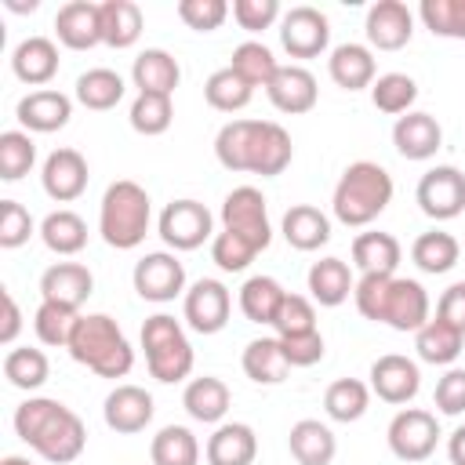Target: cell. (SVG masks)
<instances>
[{
    "mask_svg": "<svg viewBox=\"0 0 465 465\" xmlns=\"http://www.w3.org/2000/svg\"><path fill=\"white\" fill-rule=\"evenodd\" d=\"M214 156L225 171L276 178L287 171L294 145L276 120H229L214 134Z\"/></svg>",
    "mask_w": 465,
    "mask_h": 465,
    "instance_id": "6da1fadb",
    "label": "cell"
},
{
    "mask_svg": "<svg viewBox=\"0 0 465 465\" xmlns=\"http://www.w3.org/2000/svg\"><path fill=\"white\" fill-rule=\"evenodd\" d=\"M15 432L22 443H29L44 461L69 465L87 447V429L76 411L51 396H29L15 411Z\"/></svg>",
    "mask_w": 465,
    "mask_h": 465,
    "instance_id": "7a4b0ae2",
    "label": "cell"
},
{
    "mask_svg": "<svg viewBox=\"0 0 465 465\" xmlns=\"http://www.w3.org/2000/svg\"><path fill=\"white\" fill-rule=\"evenodd\" d=\"M389 203H392V174L374 160L349 163L331 193V211L349 229L371 225Z\"/></svg>",
    "mask_w": 465,
    "mask_h": 465,
    "instance_id": "3957f363",
    "label": "cell"
},
{
    "mask_svg": "<svg viewBox=\"0 0 465 465\" xmlns=\"http://www.w3.org/2000/svg\"><path fill=\"white\" fill-rule=\"evenodd\" d=\"M65 349H69V356L76 363H84L98 378H127V371L134 367V349H131L127 334L105 312L80 316Z\"/></svg>",
    "mask_w": 465,
    "mask_h": 465,
    "instance_id": "277c9868",
    "label": "cell"
},
{
    "mask_svg": "<svg viewBox=\"0 0 465 465\" xmlns=\"http://www.w3.org/2000/svg\"><path fill=\"white\" fill-rule=\"evenodd\" d=\"M149 222H153V200L138 182L120 178L105 189L98 207V232L109 247L134 251L149 232Z\"/></svg>",
    "mask_w": 465,
    "mask_h": 465,
    "instance_id": "5b68a950",
    "label": "cell"
},
{
    "mask_svg": "<svg viewBox=\"0 0 465 465\" xmlns=\"http://www.w3.org/2000/svg\"><path fill=\"white\" fill-rule=\"evenodd\" d=\"M142 349H145V367L156 381L174 385L193 374V345L182 331V323L167 312H156L142 323Z\"/></svg>",
    "mask_w": 465,
    "mask_h": 465,
    "instance_id": "8992f818",
    "label": "cell"
},
{
    "mask_svg": "<svg viewBox=\"0 0 465 465\" xmlns=\"http://www.w3.org/2000/svg\"><path fill=\"white\" fill-rule=\"evenodd\" d=\"M156 232L171 251H196L214 240V218L200 200H171L156 218Z\"/></svg>",
    "mask_w": 465,
    "mask_h": 465,
    "instance_id": "52a82bcc",
    "label": "cell"
},
{
    "mask_svg": "<svg viewBox=\"0 0 465 465\" xmlns=\"http://www.w3.org/2000/svg\"><path fill=\"white\" fill-rule=\"evenodd\" d=\"M222 229L243 236L254 251H265L272 243V225H269V211H265V196L254 185H236L225 200H222Z\"/></svg>",
    "mask_w": 465,
    "mask_h": 465,
    "instance_id": "ba28073f",
    "label": "cell"
},
{
    "mask_svg": "<svg viewBox=\"0 0 465 465\" xmlns=\"http://www.w3.org/2000/svg\"><path fill=\"white\" fill-rule=\"evenodd\" d=\"M389 450L400 458V461H425L432 458L436 443H440V421L432 411H421V407H403L396 411V418L389 421Z\"/></svg>",
    "mask_w": 465,
    "mask_h": 465,
    "instance_id": "9c48e42d",
    "label": "cell"
},
{
    "mask_svg": "<svg viewBox=\"0 0 465 465\" xmlns=\"http://www.w3.org/2000/svg\"><path fill=\"white\" fill-rule=\"evenodd\" d=\"M131 283H134L138 298L163 305V302H174L178 294H185V265L171 251H149L145 258L134 262Z\"/></svg>",
    "mask_w": 465,
    "mask_h": 465,
    "instance_id": "30bf717a",
    "label": "cell"
},
{
    "mask_svg": "<svg viewBox=\"0 0 465 465\" xmlns=\"http://www.w3.org/2000/svg\"><path fill=\"white\" fill-rule=\"evenodd\" d=\"M414 200H418L421 214H429L432 222H450L465 211V174L450 163H440L421 174Z\"/></svg>",
    "mask_w": 465,
    "mask_h": 465,
    "instance_id": "8fae6325",
    "label": "cell"
},
{
    "mask_svg": "<svg viewBox=\"0 0 465 465\" xmlns=\"http://www.w3.org/2000/svg\"><path fill=\"white\" fill-rule=\"evenodd\" d=\"M280 44L291 58H316L331 47V22L320 7L298 4L280 18Z\"/></svg>",
    "mask_w": 465,
    "mask_h": 465,
    "instance_id": "7c38bea8",
    "label": "cell"
},
{
    "mask_svg": "<svg viewBox=\"0 0 465 465\" xmlns=\"http://www.w3.org/2000/svg\"><path fill=\"white\" fill-rule=\"evenodd\" d=\"M182 312H185V323L196 331V334H218L225 323H229V312H232V294L222 280H196L185 294H182Z\"/></svg>",
    "mask_w": 465,
    "mask_h": 465,
    "instance_id": "4fadbf2b",
    "label": "cell"
},
{
    "mask_svg": "<svg viewBox=\"0 0 465 465\" xmlns=\"http://www.w3.org/2000/svg\"><path fill=\"white\" fill-rule=\"evenodd\" d=\"M87 178H91V171H87L84 153H76V149H69V145L54 149V153L44 160V167H40V185H44V193H47L54 203H73L76 196H84Z\"/></svg>",
    "mask_w": 465,
    "mask_h": 465,
    "instance_id": "5bb4252c",
    "label": "cell"
},
{
    "mask_svg": "<svg viewBox=\"0 0 465 465\" xmlns=\"http://www.w3.org/2000/svg\"><path fill=\"white\" fill-rule=\"evenodd\" d=\"M429 294L418 280L411 276H392L389 291H385V309H381V323L392 331H421L429 323Z\"/></svg>",
    "mask_w": 465,
    "mask_h": 465,
    "instance_id": "9a60e30c",
    "label": "cell"
},
{
    "mask_svg": "<svg viewBox=\"0 0 465 465\" xmlns=\"http://www.w3.org/2000/svg\"><path fill=\"white\" fill-rule=\"evenodd\" d=\"M421 389V371L411 356L400 352H385L371 363V392L385 403H411Z\"/></svg>",
    "mask_w": 465,
    "mask_h": 465,
    "instance_id": "2e32d148",
    "label": "cell"
},
{
    "mask_svg": "<svg viewBox=\"0 0 465 465\" xmlns=\"http://www.w3.org/2000/svg\"><path fill=\"white\" fill-rule=\"evenodd\" d=\"M367 44L378 51H400L411 44L414 36V15L403 0H378L367 7V22H363Z\"/></svg>",
    "mask_w": 465,
    "mask_h": 465,
    "instance_id": "e0dca14e",
    "label": "cell"
},
{
    "mask_svg": "<svg viewBox=\"0 0 465 465\" xmlns=\"http://www.w3.org/2000/svg\"><path fill=\"white\" fill-rule=\"evenodd\" d=\"M15 116L25 131L33 134H51V131H62L73 116V98L54 91V87H40V91H29L25 98H18L15 105Z\"/></svg>",
    "mask_w": 465,
    "mask_h": 465,
    "instance_id": "ac0fdd59",
    "label": "cell"
},
{
    "mask_svg": "<svg viewBox=\"0 0 465 465\" xmlns=\"http://www.w3.org/2000/svg\"><path fill=\"white\" fill-rule=\"evenodd\" d=\"M392 145L403 160H432L443 145V127L432 113L411 109L392 124Z\"/></svg>",
    "mask_w": 465,
    "mask_h": 465,
    "instance_id": "d6986e66",
    "label": "cell"
},
{
    "mask_svg": "<svg viewBox=\"0 0 465 465\" xmlns=\"http://www.w3.org/2000/svg\"><path fill=\"white\" fill-rule=\"evenodd\" d=\"M156 407H153V396L142 389V385H116L109 396H105V407H102V418L113 432L120 436H134L142 432L149 421H153Z\"/></svg>",
    "mask_w": 465,
    "mask_h": 465,
    "instance_id": "ffe728a7",
    "label": "cell"
},
{
    "mask_svg": "<svg viewBox=\"0 0 465 465\" xmlns=\"http://www.w3.org/2000/svg\"><path fill=\"white\" fill-rule=\"evenodd\" d=\"M91 291H94V276L80 262H54L40 276V302H58V305H69L76 312L91 298Z\"/></svg>",
    "mask_w": 465,
    "mask_h": 465,
    "instance_id": "44dd1931",
    "label": "cell"
},
{
    "mask_svg": "<svg viewBox=\"0 0 465 465\" xmlns=\"http://www.w3.org/2000/svg\"><path fill=\"white\" fill-rule=\"evenodd\" d=\"M54 33L69 51H91L102 44V11L91 0H69L54 15Z\"/></svg>",
    "mask_w": 465,
    "mask_h": 465,
    "instance_id": "7402d4cb",
    "label": "cell"
},
{
    "mask_svg": "<svg viewBox=\"0 0 465 465\" xmlns=\"http://www.w3.org/2000/svg\"><path fill=\"white\" fill-rule=\"evenodd\" d=\"M269 102L287 113V116H302L316 105L320 98V87H316V76L305 69V65H280V73L272 76V84L265 87Z\"/></svg>",
    "mask_w": 465,
    "mask_h": 465,
    "instance_id": "603a6c76",
    "label": "cell"
},
{
    "mask_svg": "<svg viewBox=\"0 0 465 465\" xmlns=\"http://www.w3.org/2000/svg\"><path fill=\"white\" fill-rule=\"evenodd\" d=\"M327 73L341 91H363L378 80V62L367 44H338L327 58Z\"/></svg>",
    "mask_w": 465,
    "mask_h": 465,
    "instance_id": "cb8c5ba5",
    "label": "cell"
},
{
    "mask_svg": "<svg viewBox=\"0 0 465 465\" xmlns=\"http://www.w3.org/2000/svg\"><path fill=\"white\" fill-rule=\"evenodd\" d=\"M207 465H254L258 454V436L247 421H222L207 436Z\"/></svg>",
    "mask_w": 465,
    "mask_h": 465,
    "instance_id": "d4e9b609",
    "label": "cell"
},
{
    "mask_svg": "<svg viewBox=\"0 0 465 465\" xmlns=\"http://www.w3.org/2000/svg\"><path fill=\"white\" fill-rule=\"evenodd\" d=\"M11 73L22 84L36 87V91L44 84H51L54 73H58V47H54V40H47V36H25L11 51Z\"/></svg>",
    "mask_w": 465,
    "mask_h": 465,
    "instance_id": "484cf974",
    "label": "cell"
},
{
    "mask_svg": "<svg viewBox=\"0 0 465 465\" xmlns=\"http://www.w3.org/2000/svg\"><path fill=\"white\" fill-rule=\"evenodd\" d=\"M178 80H182V65L163 47H145L131 65V84L138 87V94H167L171 98Z\"/></svg>",
    "mask_w": 465,
    "mask_h": 465,
    "instance_id": "4316f807",
    "label": "cell"
},
{
    "mask_svg": "<svg viewBox=\"0 0 465 465\" xmlns=\"http://www.w3.org/2000/svg\"><path fill=\"white\" fill-rule=\"evenodd\" d=\"M229 403H232V392L222 378L214 374H203V378H193L182 392V407L193 421H203V425H222V418L229 414Z\"/></svg>",
    "mask_w": 465,
    "mask_h": 465,
    "instance_id": "83f0119b",
    "label": "cell"
},
{
    "mask_svg": "<svg viewBox=\"0 0 465 465\" xmlns=\"http://www.w3.org/2000/svg\"><path fill=\"white\" fill-rule=\"evenodd\" d=\"M403 258V247L392 232H381V229H371V232H360L352 240V265L367 276V272H378V276H396V265Z\"/></svg>",
    "mask_w": 465,
    "mask_h": 465,
    "instance_id": "f1b7e54d",
    "label": "cell"
},
{
    "mask_svg": "<svg viewBox=\"0 0 465 465\" xmlns=\"http://www.w3.org/2000/svg\"><path fill=\"white\" fill-rule=\"evenodd\" d=\"M287 447H291V458L298 465H331L334 454H338V440L334 432L316 421V418H302L291 425V436H287Z\"/></svg>",
    "mask_w": 465,
    "mask_h": 465,
    "instance_id": "f546056e",
    "label": "cell"
},
{
    "mask_svg": "<svg viewBox=\"0 0 465 465\" xmlns=\"http://www.w3.org/2000/svg\"><path fill=\"white\" fill-rule=\"evenodd\" d=\"M280 232L294 251H320L331 240V218L312 203H294L283 214Z\"/></svg>",
    "mask_w": 465,
    "mask_h": 465,
    "instance_id": "4dcf8cb0",
    "label": "cell"
},
{
    "mask_svg": "<svg viewBox=\"0 0 465 465\" xmlns=\"http://www.w3.org/2000/svg\"><path fill=\"white\" fill-rule=\"evenodd\" d=\"M305 283H309L312 302H320L323 309L341 305L356 291V280H352V272H349V265L341 258H320V262H312Z\"/></svg>",
    "mask_w": 465,
    "mask_h": 465,
    "instance_id": "1f68e13d",
    "label": "cell"
},
{
    "mask_svg": "<svg viewBox=\"0 0 465 465\" xmlns=\"http://www.w3.org/2000/svg\"><path fill=\"white\" fill-rule=\"evenodd\" d=\"M127 94V84L116 69H105V65H94L87 73L76 76V102L84 109H94V113H105V109H116Z\"/></svg>",
    "mask_w": 465,
    "mask_h": 465,
    "instance_id": "d6a6232c",
    "label": "cell"
},
{
    "mask_svg": "<svg viewBox=\"0 0 465 465\" xmlns=\"http://www.w3.org/2000/svg\"><path fill=\"white\" fill-rule=\"evenodd\" d=\"M102 11V44L124 51V47H134L138 36H142V7L134 0H105L98 4Z\"/></svg>",
    "mask_w": 465,
    "mask_h": 465,
    "instance_id": "836d02e7",
    "label": "cell"
},
{
    "mask_svg": "<svg viewBox=\"0 0 465 465\" xmlns=\"http://www.w3.org/2000/svg\"><path fill=\"white\" fill-rule=\"evenodd\" d=\"M40 240H44L47 251H54V254H62V258L80 254V251L87 247V222H84L76 211L58 207V211H51V214L40 222Z\"/></svg>",
    "mask_w": 465,
    "mask_h": 465,
    "instance_id": "e575fe53",
    "label": "cell"
},
{
    "mask_svg": "<svg viewBox=\"0 0 465 465\" xmlns=\"http://www.w3.org/2000/svg\"><path fill=\"white\" fill-rule=\"evenodd\" d=\"M461 345H465V334L458 327H450L447 320L432 316L421 331H414V349H418V360L425 363H436V367H447L461 356Z\"/></svg>",
    "mask_w": 465,
    "mask_h": 465,
    "instance_id": "d590c367",
    "label": "cell"
},
{
    "mask_svg": "<svg viewBox=\"0 0 465 465\" xmlns=\"http://www.w3.org/2000/svg\"><path fill=\"white\" fill-rule=\"evenodd\" d=\"M240 363H243V374L254 385H280L291 374V363H287V356L280 349V338H254V341H247Z\"/></svg>",
    "mask_w": 465,
    "mask_h": 465,
    "instance_id": "8d00e7d4",
    "label": "cell"
},
{
    "mask_svg": "<svg viewBox=\"0 0 465 465\" xmlns=\"http://www.w3.org/2000/svg\"><path fill=\"white\" fill-rule=\"evenodd\" d=\"M458 254H461L458 240H454L450 232H443V229H429V232H421V236L411 243V262H414L421 272H429V276L450 272V269L458 265Z\"/></svg>",
    "mask_w": 465,
    "mask_h": 465,
    "instance_id": "74e56055",
    "label": "cell"
},
{
    "mask_svg": "<svg viewBox=\"0 0 465 465\" xmlns=\"http://www.w3.org/2000/svg\"><path fill=\"white\" fill-rule=\"evenodd\" d=\"M371 407V385H363L360 378H338L327 385L323 392V411L331 421H360Z\"/></svg>",
    "mask_w": 465,
    "mask_h": 465,
    "instance_id": "f35d334b",
    "label": "cell"
},
{
    "mask_svg": "<svg viewBox=\"0 0 465 465\" xmlns=\"http://www.w3.org/2000/svg\"><path fill=\"white\" fill-rule=\"evenodd\" d=\"M153 465H200V440L185 425H163L149 443Z\"/></svg>",
    "mask_w": 465,
    "mask_h": 465,
    "instance_id": "ab89813d",
    "label": "cell"
},
{
    "mask_svg": "<svg viewBox=\"0 0 465 465\" xmlns=\"http://www.w3.org/2000/svg\"><path fill=\"white\" fill-rule=\"evenodd\" d=\"M287 291L280 287V280L272 276H251L243 287H240V312L251 320V323H269L276 320V309L283 305Z\"/></svg>",
    "mask_w": 465,
    "mask_h": 465,
    "instance_id": "60d3db41",
    "label": "cell"
},
{
    "mask_svg": "<svg viewBox=\"0 0 465 465\" xmlns=\"http://www.w3.org/2000/svg\"><path fill=\"white\" fill-rule=\"evenodd\" d=\"M203 98H207V105L218 109V113H240V109L254 98V87H251L232 65H225V69H214V73L207 76Z\"/></svg>",
    "mask_w": 465,
    "mask_h": 465,
    "instance_id": "b9f144b4",
    "label": "cell"
},
{
    "mask_svg": "<svg viewBox=\"0 0 465 465\" xmlns=\"http://www.w3.org/2000/svg\"><path fill=\"white\" fill-rule=\"evenodd\" d=\"M371 102L378 113H389V116H403L411 113V105L418 102V84L414 76L407 73H381L374 84H371Z\"/></svg>",
    "mask_w": 465,
    "mask_h": 465,
    "instance_id": "7bdbcfd3",
    "label": "cell"
},
{
    "mask_svg": "<svg viewBox=\"0 0 465 465\" xmlns=\"http://www.w3.org/2000/svg\"><path fill=\"white\" fill-rule=\"evenodd\" d=\"M51 374V363L44 356V349H29V345H18V349H7L4 356V378L15 385V389H40Z\"/></svg>",
    "mask_w": 465,
    "mask_h": 465,
    "instance_id": "ee69618b",
    "label": "cell"
},
{
    "mask_svg": "<svg viewBox=\"0 0 465 465\" xmlns=\"http://www.w3.org/2000/svg\"><path fill=\"white\" fill-rule=\"evenodd\" d=\"M251 87H269L272 76L280 73V62L276 54L262 44V40H243L236 51H232V62H229Z\"/></svg>",
    "mask_w": 465,
    "mask_h": 465,
    "instance_id": "f6af8a7d",
    "label": "cell"
},
{
    "mask_svg": "<svg viewBox=\"0 0 465 465\" xmlns=\"http://www.w3.org/2000/svg\"><path fill=\"white\" fill-rule=\"evenodd\" d=\"M127 120H131V127H134L138 134L156 138V134H163V131L171 127L174 105H171L167 94H134V102H131V109H127Z\"/></svg>",
    "mask_w": 465,
    "mask_h": 465,
    "instance_id": "bcb514c9",
    "label": "cell"
},
{
    "mask_svg": "<svg viewBox=\"0 0 465 465\" xmlns=\"http://www.w3.org/2000/svg\"><path fill=\"white\" fill-rule=\"evenodd\" d=\"M80 312L69 309V305H58V302H40L36 305V316H33V331L44 345H58L65 349L69 338H73V327H76Z\"/></svg>",
    "mask_w": 465,
    "mask_h": 465,
    "instance_id": "7dc6e473",
    "label": "cell"
},
{
    "mask_svg": "<svg viewBox=\"0 0 465 465\" xmlns=\"http://www.w3.org/2000/svg\"><path fill=\"white\" fill-rule=\"evenodd\" d=\"M36 163V142L29 131H4L0 134V178L18 182Z\"/></svg>",
    "mask_w": 465,
    "mask_h": 465,
    "instance_id": "c3c4849f",
    "label": "cell"
},
{
    "mask_svg": "<svg viewBox=\"0 0 465 465\" xmlns=\"http://www.w3.org/2000/svg\"><path fill=\"white\" fill-rule=\"evenodd\" d=\"M418 18L432 36L465 40V0H421Z\"/></svg>",
    "mask_w": 465,
    "mask_h": 465,
    "instance_id": "681fc988",
    "label": "cell"
},
{
    "mask_svg": "<svg viewBox=\"0 0 465 465\" xmlns=\"http://www.w3.org/2000/svg\"><path fill=\"white\" fill-rule=\"evenodd\" d=\"M254 258H258V251H254L243 236H236V232H229V229L214 232V240H211V262H214L222 272H243Z\"/></svg>",
    "mask_w": 465,
    "mask_h": 465,
    "instance_id": "f907efd6",
    "label": "cell"
},
{
    "mask_svg": "<svg viewBox=\"0 0 465 465\" xmlns=\"http://www.w3.org/2000/svg\"><path fill=\"white\" fill-rule=\"evenodd\" d=\"M272 331L276 338H287V334H309L316 331V309L309 298L302 294H287L283 305L276 309V320H272Z\"/></svg>",
    "mask_w": 465,
    "mask_h": 465,
    "instance_id": "816d5d0a",
    "label": "cell"
},
{
    "mask_svg": "<svg viewBox=\"0 0 465 465\" xmlns=\"http://www.w3.org/2000/svg\"><path fill=\"white\" fill-rule=\"evenodd\" d=\"M33 214L18 200H0V247L15 251L33 236Z\"/></svg>",
    "mask_w": 465,
    "mask_h": 465,
    "instance_id": "f5cc1de1",
    "label": "cell"
},
{
    "mask_svg": "<svg viewBox=\"0 0 465 465\" xmlns=\"http://www.w3.org/2000/svg\"><path fill=\"white\" fill-rule=\"evenodd\" d=\"M178 18L196 33H214L229 18L225 0H178Z\"/></svg>",
    "mask_w": 465,
    "mask_h": 465,
    "instance_id": "db71d44e",
    "label": "cell"
},
{
    "mask_svg": "<svg viewBox=\"0 0 465 465\" xmlns=\"http://www.w3.org/2000/svg\"><path fill=\"white\" fill-rule=\"evenodd\" d=\"M389 280H392V276H378V272H367V276H360V280H356L352 298H356V309H360V316H363V320L381 323V309H385Z\"/></svg>",
    "mask_w": 465,
    "mask_h": 465,
    "instance_id": "11a10c76",
    "label": "cell"
},
{
    "mask_svg": "<svg viewBox=\"0 0 465 465\" xmlns=\"http://www.w3.org/2000/svg\"><path fill=\"white\" fill-rule=\"evenodd\" d=\"M232 18H236L240 29L262 33V29H269L272 22H280L283 15H280V0H236V4H232Z\"/></svg>",
    "mask_w": 465,
    "mask_h": 465,
    "instance_id": "9f6ffc18",
    "label": "cell"
},
{
    "mask_svg": "<svg viewBox=\"0 0 465 465\" xmlns=\"http://www.w3.org/2000/svg\"><path fill=\"white\" fill-rule=\"evenodd\" d=\"M432 400H436V411H440V414H450V418L465 414V367H450V371L436 381Z\"/></svg>",
    "mask_w": 465,
    "mask_h": 465,
    "instance_id": "6f0895ef",
    "label": "cell"
},
{
    "mask_svg": "<svg viewBox=\"0 0 465 465\" xmlns=\"http://www.w3.org/2000/svg\"><path fill=\"white\" fill-rule=\"evenodd\" d=\"M280 349L287 356L291 367H312L323 360V334L320 331H309V334H287L280 338Z\"/></svg>",
    "mask_w": 465,
    "mask_h": 465,
    "instance_id": "680465c9",
    "label": "cell"
},
{
    "mask_svg": "<svg viewBox=\"0 0 465 465\" xmlns=\"http://www.w3.org/2000/svg\"><path fill=\"white\" fill-rule=\"evenodd\" d=\"M436 316L447 320L450 327H458V331L465 334V280L450 283V287L440 294V302H436Z\"/></svg>",
    "mask_w": 465,
    "mask_h": 465,
    "instance_id": "91938a15",
    "label": "cell"
},
{
    "mask_svg": "<svg viewBox=\"0 0 465 465\" xmlns=\"http://www.w3.org/2000/svg\"><path fill=\"white\" fill-rule=\"evenodd\" d=\"M0 302H4L0 345H15V338H18V331H22V309H18V302H15V294H11V291H4V294H0Z\"/></svg>",
    "mask_w": 465,
    "mask_h": 465,
    "instance_id": "94428289",
    "label": "cell"
},
{
    "mask_svg": "<svg viewBox=\"0 0 465 465\" xmlns=\"http://www.w3.org/2000/svg\"><path fill=\"white\" fill-rule=\"evenodd\" d=\"M447 458H450V465H465V425H458L447 436Z\"/></svg>",
    "mask_w": 465,
    "mask_h": 465,
    "instance_id": "6125c7cd",
    "label": "cell"
},
{
    "mask_svg": "<svg viewBox=\"0 0 465 465\" xmlns=\"http://www.w3.org/2000/svg\"><path fill=\"white\" fill-rule=\"evenodd\" d=\"M0 465H33V461H29V458H22V454H7Z\"/></svg>",
    "mask_w": 465,
    "mask_h": 465,
    "instance_id": "be15d7a7",
    "label": "cell"
}]
</instances>
